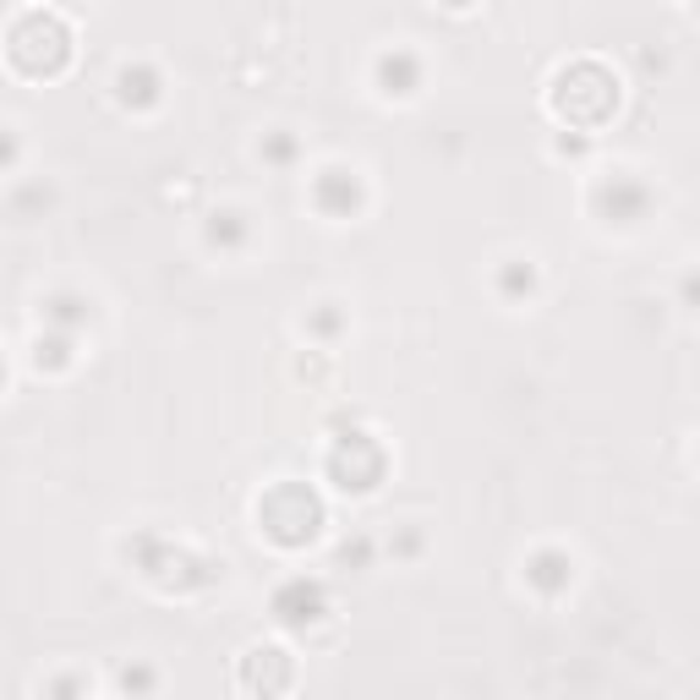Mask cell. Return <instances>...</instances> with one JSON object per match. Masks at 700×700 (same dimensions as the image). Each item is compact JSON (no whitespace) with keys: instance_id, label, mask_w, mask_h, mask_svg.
I'll return each mask as SVG.
<instances>
[{"instance_id":"cell-1","label":"cell","mask_w":700,"mask_h":700,"mask_svg":"<svg viewBox=\"0 0 700 700\" xmlns=\"http://www.w3.org/2000/svg\"><path fill=\"white\" fill-rule=\"evenodd\" d=\"M547 104H553V115L569 132H597V126H608L612 110H618V78H612L603 61H569L553 78Z\"/></svg>"},{"instance_id":"cell-2","label":"cell","mask_w":700,"mask_h":700,"mask_svg":"<svg viewBox=\"0 0 700 700\" xmlns=\"http://www.w3.org/2000/svg\"><path fill=\"white\" fill-rule=\"evenodd\" d=\"M6 61L22 78H55L72 61V28H66V17L44 11V6L17 11L11 28H6Z\"/></svg>"},{"instance_id":"cell-3","label":"cell","mask_w":700,"mask_h":700,"mask_svg":"<svg viewBox=\"0 0 700 700\" xmlns=\"http://www.w3.org/2000/svg\"><path fill=\"white\" fill-rule=\"evenodd\" d=\"M323 521H329L323 493L307 487V482H274V487L258 498V531L274 542V547H290V553H296V547L318 542Z\"/></svg>"},{"instance_id":"cell-4","label":"cell","mask_w":700,"mask_h":700,"mask_svg":"<svg viewBox=\"0 0 700 700\" xmlns=\"http://www.w3.org/2000/svg\"><path fill=\"white\" fill-rule=\"evenodd\" d=\"M126 553H132L137 575H143V580H154L159 591H208V586L225 575V564H219V558L186 553V547L165 542L159 531H143V536H132V542H126Z\"/></svg>"},{"instance_id":"cell-5","label":"cell","mask_w":700,"mask_h":700,"mask_svg":"<svg viewBox=\"0 0 700 700\" xmlns=\"http://www.w3.org/2000/svg\"><path fill=\"white\" fill-rule=\"evenodd\" d=\"M383 471H389V454H383V443L372 433L350 428V433L334 437V449H329V482L340 493H372L383 482Z\"/></svg>"},{"instance_id":"cell-6","label":"cell","mask_w":700,"mask_h":700,"mask_svg":"<svg viewBox=\"0 0 700 700\" xmlns=\"http://www.w3.org/2000/svg\"><path fill=\"white\" fill-rule=\"evenodd\" d=\"M651 186L640 181V175H629V171H612L597 181V214L608 219V225H618V230H635L646 214H651Z\"/></svg>"},{"instance_id":"cell-7","label":"cell","mask_w":700,"mask_h":700,"mask_svg":"<svg viewBox=\"0 0 700 700\" xmlns=\"http://www.w3.org/2000/svg\"><path fill=\"white\" fill-rule=\"evenodd\" d=\"M268 608H274V618H279L285 629H312V624L329 618V591H323V580L296 575V580H285V586L274 591Z\"/></svg>"},{"instance_id":"cell-8","label":"cell","mask_w":700,"mask_h":700,"mask_svg":"<svg viewBox=\"0 0 700 700\" xmlns=\"http://www.w3.org/2000/svg\"><path fill=\"white\" fill-rule=\"evenodd\" d=\"M290 679H296V657H290L285 646H253V651L241 657V684H247L253 696H262V700L285 696Z\"/></svg>"},{"instance_id":"cell-9","label":"cell","mask_w":700,"mask_h":700,"mask_svg":"<svg viewBox=\"0 0 700 700\" xmlns=\"http://www.w3.org/2000/svg\"><path fill=\"white\" fill-rule=\"evenodd\" d=\"M312 203L329 219H356L361 203H367V186H361V175L350 171V165H329V171L312 175Z\"/></svg>"},{"instance_id":"cell-10","label":"cell","mask_w":700,"mask_h":700,"mask_svg":"<svg viewBox=\"0 0 700 700\" xmlns=\"http://www.w3.org/2000/svg\"><path fill=\"white\" fill-rule=\"evenodd\" d=\"M422 55L416 50H405V44H394V50H383L378 55V66H372V83L383 99H411L416 87H422Z\"/></svg>"},{"instance_id":"cell-11","label":"cell","mask_w":700,"mask_h":700,"mask_svg":"<svg viewBox=\"0 0 700 700\" xmlns=\"http://www.w3.org/2000/svg\"><path fill=\"white\" fill-rule=\"evenodd\" d=\"M525 586L542 591V597L569 591V586H575V558H569L564 547H536V553L525 558Z\"/></svg>"},{"instance_id":"cell-12","label":"cell","mask_w":700,"mask_h":700,"mask_svg":"<svg viewBox=\"0 0 700 700\" xmlns=\"http://www.w3.org/2000/svg\"><path fill=\"white\" fill-rule=\"evenodd\" d=\"M115 99H121L126 110H154V104L165 99V78H159L148 61H126V66L115 72Z\"/></svg>"},{"instance_id":"cell-13","label":"cell","mask_w":700,"mask_h":700,"mask_svg":"<svg viewBox=\"0 0 700 700\" xmlns=\"http://www.w3.org/2000/svg\"><path fill=\"white\" fill-rule=\"evenodd\" d=\"M203 236H208V247H219V253H236V247H247V236H253V219H247L241 208H214V214H208V225H203Z\"/></svg>"},{"instance_id":"cell-14","label":"cell","mask_w":700,"mask_h":700,"mask_svg":"<svg viewBox=\"0 0 700 700\" xmlns=\"http://www.w3.org/2000/svg\"><path fill=\"white\" fill-rule=\"evenodd\" d=\"M87 318H93V307H87V296H78V290H61V296L44 301V323L61 329V334H78Z\"/></svg>"},{"instance_id":"cell-15","label":"cell","mask_w":700,"mask_h":700,"mask_svg":"<svg viewBox=\"0 0 700 700\" xmlns=\"http://www.w3.org/2000/svg\"><path fill=\"white\" fill-rule=\"evenodd\" d=\"M72 361H78V334L50 329V334L33 340V367H39V372H61V367H72Z\"/></svg>"},{"instance_id":"cell-16","label":"cell","mask_w":700,"mask_h":700,"mask_svg":"<svg viewBox=\"0 0 700 700\" xmlns=\"http://www.w3.org/2000/svg\"><path fill=\"white\" fill-rule=\"evenodd\" d=\"M498 290H504L509 301H531V296H536V262L509 258L498 268Z\"/></svg>"},{"instance_id":"cell-17","label":"cell","mask_w":700,"mask_h":700,"mask_svg":"<svg viewBox=\"0 0 700 700\" xmlns=\"http://www.w3.org/2000/svg\"><path fill=\"white\" fill-rule=\"evenodd\" d=\"M340 329H346V312H334V301H323V307H312V312H307V334L334 340Z\"/></svg>"},{"instance_id":"cell-18","label":"cell","mask_w":700,"mask_h":700,"mask_svg":"<svg viewBox=\"0 0 700 700\" xmlns=\"http://www.w3.org/2000/svg\"><path fill=\"white\" fill-rule=\"evenodd\" d=\"M115 679H121V690H126V696H148V690H154V679H159V673H154V668H148V662H126V668H121V673H115Z\"/></svg>"},{"instance_id":"cell-19","label":"cell","mask_w":700,"mask_h":700,"mask_svg":"<svg viewBox=\"0 0 700 700\" xmlns=\"http://www.w3.org/2000/svg\"><path fill=\"white\" fill-rule=\"evenodd\" d=\"M258 154L268 159V165H296V137H290V132H268Z\"/></svg>"},{"instance_id":"cell-20","label":"cell","mask_w":700,"mask_h":700,"mask_svg":"<svg viewBox=\"0 0 700 700\" xmlns=\"http://www.w3.org/2000/svg\"><path fill=\"white\" fill-rule=\"evenodd\" d=\"M346 569H367L372 564V542L367 536H350V542H340V553H334Z\"/></svg>"},{"instance_id":"cell-21","label":"cell","mask_w":700,"mask_h":700,"mask_svg":"<svg viewBox=\"0 0 700 700\" xmlns=\"http://www.w3.org/2000/svg\"><path fill=\"white\" fill-rule=\"evenodd\" d=\"M50 700H87V679L83 673H61V679H50Z\"/></svg>"},{"instance_id":"cell-22","label":"cell","mask_w":700,"mask_h":700,"mask_svg":"<svg viewBox=\"0 0 700 700\" xmlns=\"http://www.w3.org/2000/svg\"><path fill=\"white\" fill-rule=\"evenodd\" d=\"M679 296H684V307H690V312H700V268H690V274H684Z\"/></svg>"},{"instance_id":"cell-23","label":"cell","mask_w":700,"mask_h":700,"mask_svg":"<svg viewBox=\"0 0 700 700\" xmlns=\"http://www.w3.org/2000/svg\"><path fill=\"white\" fill-rule=\"evenodd\" d=\"M558 154H586V137H558Z\"/></svg>"}]
</instances>
